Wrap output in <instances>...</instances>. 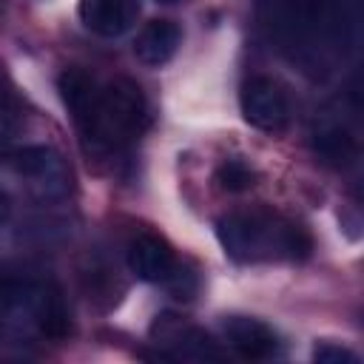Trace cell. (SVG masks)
I'll list each match as a JSON object with an SVG mask.
<instances>
[{
  "instance_id": "1",
  "label": "cell",
  "mask_w": 364,
  "mask_h": 364,
  "mask_svg": "<svg viewBox=\"0 0 364 364\" xmlns=\"http://www.w3.org/2000/svg\"><path fill=\"white\" fill-rule=\"evenodd\" d=\"M264 37L301 71L330 74L353 48L358 0H259Z\"/></svg>"
},
{
  "instance_id": "2",
  "label": "cell",
  "mask_w": 364,
  "mask_h": 364,
  "mask_svg": "<svg viewBox=\"0 0 364 364\" xmlns=\"http://www.w3.org/2000/svg\"><path fill=\"white\" fill-rule=\"evenodd\" d=\"M57 88L91 151L119 154L131 148L148 125L145 94L125 77L100 85L85 68L71 65L60 74Z\"/></svg>"
},
{
  "instance_id": "3",
  "label": "cell",
  "mask_w": 364,
  "mask_h": 364,
  "mask_svg": "<svg viewBox=\"0 0 364 364\" xmlns=\"http://www.w3.org/2000/svg\"><path fill=\"white\" fill-rule=\"evenodd\" d=\"M216 239L236 262H299L310 256V236L293 219L270 210H236L216 222Z\"/></svg>"
},
{
  "instance_id": "4",
  "label": "cell",
  "mask_w": 364,
  "mask_h": 364,
  "mask_svg": "<svg viewBox=\"0 0 364 364\" xmlns=\"http://www.w3.org/2000/svg\"><path fill=\"white\" fill-rule=\"evenodd\" d=\"M68 333V310L51 282L0 276V336L9 341H57Z\"/></svg>"
},
{
  "instance_id": "5",
  "label": "cell",
  "mask_w": 364,
  "mask_h": 364,
  "mask_svg": "<svg viewBox=\"0 0 364 364\" xmlns=\"http://www.w3.org/2000/svg\"><path fill=\"white\" fill-rule=\"evenodd\" d=\"M14 176L26 179L34 193L43 199H57L68 191V168L63 156L46 145H26L17 151L3 154L0 159Z\"/></svg>"
},
{
  "instance_id": "6",
  "label": "cell",
  "mask_w": 364,
  "mask_h": 364,
  "mask_svg": "<svg viewBox=\"0 0 364 364\" xmlns=\"http://www.w3.org/2000/svg\"><path fill=\"white\" fill-rule=\"evenodd\" d=\"M310 145L324 165H333L338 171L358 162V134L347 122V117H341V105L316 114L310 128Z\"/></svg>"
},
{
  "instance_id": "7",
  "label": "cell",
  "mask_w": 364,
  "mask_h": 364,
  "mask_svg": "<svg viewBox=\"0 0 364 364\" xmlns=\"http://www.w3.org/2000/svg\"><path fill=\"white\" fill-rule=\"evenodd\" d=\"M239 105H242L245 122L267 134L282 131L290 119V100L282 91V85L270 77H250L242 85Z\"/></svg>"
},
{
  "instance_id": "8",
  "label": "cell",
  "mask_w": 364,
  "mask_h": 364,
  "mask_svg": "<svg viewBox=\"0 0 364 364\" xmlns=\"http://www.w3.org/2000/svg\"><path fill=\"white\" fill-rule=\"evenodd\" d=\"M77 14L91 34L114 40L134 28L139 17V3L136 0H80Z\"/></svg>"
},
{
  "instance_id": "9",
  "label": "cell",
  "mask_w": 364,
  "mask_h": 364,
  "mask_svg": "<svg viewBox=\"0 0 364 364\" xmlns=\"http://www.w3.org/2000/svg\"><path fill=\"white\" fill-rule=\"evenodd\" d=\"M154 333L162 344L171 347V358L176 361H219L222 353L216 350V344L196 327L179 321V318H171V316H162L156 324H154Z\"/></svg>"
},
{
  "instance_id": "10",
  "label": "cell",
  "mask_w": 364,
  "mask_h": 364,
  "mask_svg": "<svg viewBox=\"0 0 364 364\" xmlns=\"http://www.w3.org/2000/svg\"><path fill=\"white\" fill-rule=\"evenodd\" d=\"M225 341L242 358L264 361L279 353V336L253 316H230L225 318Z\"/></svg>"
},
{
  "instance_id": "11",
  "label": "cell",
  "mask_w": 364,
  "mask_h": 364,
  "mask_svg": "<svg viewBox=\"0 0 364 364\" xmlns=\"http://www.w3.org/2000/svg\"><path fill=\"white\" fill-rule=\"evenodd\" d=\"M128 267L142 282H171L176 276V259L168 242L154 233H142L128 247Z\"/></svg>"
},
{
  "instance_id": "12",
  "label": "cell",
  "mask_w": 364,
  "mask_h": 364,
  "mask_svg": "<svg viewBox=\"0 0 364 364\" xmlns=\"http://www.w3.org/2000/svg\"><path fill=\"white\" fill-rule=\"evenodd\" d=\"M182 31L173 20H151L134 40V54L142 65H165L179 48Z\"/></svg>"
},
{
  "instance_id": "13",
  "label": "cell",
  "mask_w": 364,
  "mask_h": 364,
  "mask_svg": "<svg viewBox=\"0 0 364 364\" xmlns=\"http://www.w3.org/2000/svg\"><path fill=\"white\" fill-rule=\"evenodd\" d=\"M253 182H256V173L242 159H225L216 168V185L222 191H228V193H242V191L253 188Z\"/></svg>"
},
{
  "instance_id": "14",
  "label": "cell",
  "mask_w": 364,
  "mask_h": 364,
  "mask_svg": "<svg viewBox=\"0 0 364 364\" xmlns=\"http://www.w3.org/2000/svg\"><path fill=\"white\" fill-rule=\"evenodd\" d=\"M313 358H316L318 364H358V355H355V353H350L347 347L330 344V341L318 344V347L313 350Z\"/></svg>"
},
{
  "instance_id": "15",
  "label": "cell",
  "mask_w": 364,
  "mask_h": 364,
  "mask_svg": "<svg viewBox=\"0 0 364 364\" xmlns=\"http://www.w3.org/2000/svg\"><path fill=\"white\" fill-rule=\"evenodd\" d=\"M14 131H17V108H14L11 94L0 85V142L9 139Z\"/></svg>"
},
{
  "instance_id": "16",
  "label": "cell",
  "mask_w": 364,
  "mask_h": 364,
  "mask_svg": "<svg viewBox=\"0 0 364 364\" xmlns=\"http://www.w3.org/2000/svg\"><path fill=\"white\" fill-rule=\"evenodd\" d=\"M11 210H14V205H11V196L0 188V230L9 225V219H11Z\"/></svg>"
},
{
  "instance_id": "17",
  "label": "cell",
  "mask_w": 364,
  "mask_h": 364,
  "mask_svg": "<svg viewBox=\"0 0 364 364\" xmlns=\"http://www.w3.org/2000/svg\"><path fill=\"white\" fill-rule=\"evenodd\" d=\"M156 3H176V0H156Z\"/></svg>"
}]
</instances>
